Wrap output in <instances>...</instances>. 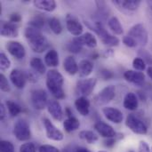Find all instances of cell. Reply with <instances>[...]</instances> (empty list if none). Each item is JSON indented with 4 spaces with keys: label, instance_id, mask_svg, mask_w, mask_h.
Returning a JSON list of instances; mask_svg holds the SVG:
<instances>
[{
    "label": "cell",
    "instance_id": "cell-1",
    "mask_svg": "<svg viewBox=\"0 0 152 152\" xmlns=\"http://www.w3.org/2000/svg\"><path fill=\"white\" fill-rule=\"evenodd\" d=\"M25 37L32 51L42 53L49 48L50 43L48 39L42 34L40 29L28 26L24 30Z\"/></svg>",
    "mask_w": 152,
    "mask_h": 152
},
{
    "label": "cell",
    "instance_id": "cell-2",
    "mask_svg": "<svg viewBox=\"0 0 152 152\" xmlns=\"http://www.w3.org/2000/svg\"><path fill=\"white\" fill-rule=\"evenodd\" d=\"M64 83L63 76L56 69H50L46 73V86L51 94L56 100L65 98V92L62 88Z\"/></svg>",
    "mask_w": 152,
    "mask_h": 152
},
{
    "label": "cell",
    "instance_id": "cell-3",
    "mask_svg": "<svg viewBox=\"0 0 152 152\" xmlns=\"http://www.w3.org/2000/svg\"><path fill=\"white\" fill-rule=\"evenodd\" d=\"M89 28H93L92 30H94L97 33V35L100 37L102 42L105 45L113 47V46H118L119 45V39L117 37L110 34L108 32V30L105 28V27L103 26L102 22L96 21L94 23V27H89Z\"/></svg>",
    "mask_w": 152,
    "mask_h": 152
},
{
    "label": "cell",
    "instance_id": "cell-4",
    "mask_svg": "<svg viewBox=\"0 0 152 152\" xmlns=\"http://www.w3.org/2000/svg\"><path fill=\"white\" fill-rule=\"evenodd\" d=\"M13 134L20 142L28 141L31 137V131L28 123L25 119H18L13 126Z\"/></svg>",
    "mask_w": 152,
    "mask_h": 152
},
{
    "label": "cell",
    "instance_id": "cell-5",
    "mask_svg": "<svg viewBox=\"0 0 152 152\" xmlns=\"http://www.w3.org/2000/svg\"><path fill=\"white\" fill-rule=\"evenodd\" d=\"M128 36L132 37L136 40V42L142 47L145 46L149 42V33L144 24L137 23L134 25L128 31Z\"/></svg>",
    "mask_w": 152,
    "mask_h": 152
},
{
    "label": "cell",
    "instance_id": "cell-6",
    "mask_svg": "<svg viewBox=\"0 0 152 152\" xmlns=\"http://www.w3.org/2000/svg\"><path fill=\"white\" fill-rule=\"evenodd\" d=\"M126 126L134 134L144 135L148 133V126L134 114H129L126 119Z\"/></svg>",
    "mask_w": 152,
    "mask_h": 152
},
{
    "label": "cell",
    "instance_id": "cell-7",
    "mask_svg": "<svg viewBox=\"0 0 152 152\" xmlns=\"http://www.w3.org/2000/svg\"><path fill=\"white\" fill-rule=\"evenodd\" d=\"M30 100L32 106L35 110H43L48 103V97L47 94L43 89H35L31 92Z\"/></svg>",
    "mask_w": 152,
    "mask_h": 152
},
{
    "label": "cell",
    "instance_id": "cell-8",
    "mask_svg": "<svg viewBox=\"0 0 152 152\" xmlns=\"http://www.w3.org/2000/svg\"><path fill=\"white\" fill-rule=\"evenodd\" d=\"M96 85H97L96 78L91 77V78L80 79L77 83L76 91L78 94L81 95V97H86L89 96L94 92Z\"/></svg>",
    "mask_w": 152,
    "mask_h": 152
},
{
    "label": "cell",
    "instance_id": "cell-9",
    "mask_svg": "<svg viewBox=\"0 0 152 152\" xmlns=\"http://www.w3.org/2000/svg\"><path fill=\"white\" fill-rule=\"evenodd\" d=\"M116 96V87L115 86H108L102 89L97 95L94 97V102L101 106L106 105L110 102Z\"/></svg>",
    "mask_w": 152,
    "mask_h": 152
},
{
    "label": "cell",
    "instance_id": "cell-10",
    "mask_svg": "<svg viewBox=\"0 0 152 152\" xmlns=\"http://www.w3.org/2000/svg\"><path fill=\"white\" fill-rule=\"evenodd\" d=\"M44 127L45 129V134L46 137L49 140L54 141V142H61L63 140L64 135L61 130H59L48 118H44L42 119Z\"/></svg>",
    "mask_w": 152,
    "mask_h": 152
},
{
    "label": "cell",
    "instance_id": "cell-11",
    "mask_svg": "<svg viewBox=\"0 0 152 152\" xmlns=\"http://www.w3.org/2000/svg\"><path fill=\"white\" fill-rule=\"evenodd\" d=\"M6 50L17 60H21L26 55V50L22 44L17 41H9L6 43Z\"/></svg>",
    "mask_w": 152,
    "mask_h": 152
},
{
    "label": "cell",
    "instance_id": "cell-12",
    "mask_svg": "<svg viewBox=\"0 0 152 152\" xmlns=\"http://www.w3.org/2000/svg\"><path fill=\"white\" fill-rule=\"evenodd\" d=\"M66 27H67V29L68 31L75 36L76 37H80L82 36V33H83V25L81 24V22L77 19L75 18L74 16H71V15H69L67 17V20H66Z\"/></svg>",
    "mask_w": 152,
    "mask_h": 152
},
{
    "label": "cell",
    "instance_id": "cell-13",
    "mask_svg": "<svg viewBox=\"0 0 152 152\" xmlns=\"http://www.w3.org/2000/svg\"><path fill=\"white\" fill-rule=\"evenodd\" d=\"M10 80L16 88L23 89L26 86L27 76L23 71L18 69H14L10 73Z\"/></svg>",
    "mask_w": 152,
    "mask_h": 152
},
{
    "label": "cell",
    "instance_id": "cell-14",
    "mask_svg": "<svg viewBox=\"0 0 152 152\" xmlns=\"http://www.w3.org/2000/svg\"><path fill=\"white\" fill-rule=\"evenodd\" d=\"M102 113L108 120L115 124H120L124 119V115L122 111L117 108L105 107L102 109Z\"/></svg>",
    "mask_w": 152,
    "mask_h": 152
},
{
    "label": "cell",
    "instance_id": "cell-15",
    "mask_svg": "<svg viewBox=\"0 0 152 152\" xmlns=\"http://www.w3.org/2000/svg\"><path fill=\"white\" fill-rule=\"evenodd\" d=\"M94 129L96 132L103 138H113L117 136V133L113 129L111 126L109 124L103 122V121H98L94 124Z\"/></svg>",
    "mask_w": 152,
    "mask_h": 152
},
{
    "label": "cell",
    "instance_id": "cell-16",
    "mask_svg": "<svg viewBox=\"0 0 152 152\" xmlns=\"http://www.w3.org/2000/svg\"><path fill=\"white\" fill-rule=\"evenodd\" d=\"M124 77L127 82L132 83L137 86H142L145 83V75L141 71L126 70L124 73Z\"/></svg>",
    "mask_w": 152,
    "mask_h": 152
},
{
    "label": "cell",
    "instance_id": "cell-17",
    "mask_svg": "<svg viewBox=\"0 0 152 152\" xmlns=\"http://www.w3.org/2000/svg\"><path fill=\"white\" fill-rule=\"evenodd\" d=\"M47 110L52 118L56 121H61L63 118V110L57 100H49L47 103Z\"/></svg>",
    "mask_w": 152,
    "mask_h": 152
},
{
    "label": "cell",
    "instance_id": "cell-18",
    "mask_svg": "<svg viewBox=\"0 0 152 152\" xmlns=\"http://www.w3.org/2000/svg\"><path fill=\"white\" fill-rule=\"evenodd\" d=\"M0 33L4 37H17L19 36V29L16 24L11 21H3Z\"/></svg>",
    "mask_w": 152,
    "mask_h": 152
},
{
    "label": "cell",
    "instance_id": "cell-19",
    "mask_svg": "<svg viewBox=\"0 0 152 152\" xmlns=\"http://www.w3.org/2000/svg\"><path fill=\"white\" fill-rule=\"evenodd\" d=\"M123 106L125 109L130 110V111H134L138 109L139 106V101L138 97L134 93H127L124 98L123 102Z\"/></svg>",
    "mask_w": 152,
    "mask_h": 152
},
{
    "label": "cell",
    "instance_id": "cell-20",
    "mask_svg": "<svg viewBox=\"0 0 152 152\" xmlns=\"http://www.w3.org/2000/svg\"><path fill=\"white\" fill-rule=\"evenodd\" d=\"M113 3L124 10L134 12L139 8L142 2L141 0H115L113 1Z\"/></svg>",
    "mask_w": 152,
    "mask_h": 152
},
{
    "label": "cell",
    "instance_id": "cell-21",
    "mask_svg": "<svg viewBox=\"0 0 152 152\" xmlns=\"http://www.w3.org/2000/svg\"><path fill=\"white\" fill-rule=\"evenodd\" d=\"M75 107L82 116H87L90 111V102L86 97H79L75 101Z\"/></svg>",
    "mask_w": 152,
    "mask_h": 152
},
{
    "label": "cell",
    "instance_id": "cell-22",
    "mask_svg": "<svg viewBox=\"0 0 152 152\" xmlns=\"http://www.w3.org/2000/svg\"><path fill=\"white\" fill-rule=\"evenodd\" d=\"M94 70V63L89 60H82L78 63V73L81 77H87Z\"/></svg>",
    "mask_w": 152,
    "mask_h": 152
},
{
    "label": "cell",
    "instance_id": "cell-23",
    "mask_svg": "<svg viewBox=\"0 0 152 152\" xmlns=\"http://www.w3.org/2000/svg\"><path fill=\"white\" fill-rule=\"evenodd\" d=\"M63 68H64L65 71L71 76H74L77 73H78V64L77 63V61L73 56H68L64 60Z\"/></svg>",
    "mask_w": 152,
    "mask_h": 152
},
{
    "label": "cell",
    "instance_id": "cell-24",
    "mask_svg": "<svg viewBox=\"0 0 152 152\" xmlns=\"http://www.w3.org/2000/svg\"><path fill=\"white\" fill-rule=\"evenodd\" d=\"M33 4L36 8L45 12H53L57 6L54 0H35L33 1Z\"/></svg>",
    "mask_w": 152,
    "mask_h": 152
},
{
    "label": "cell",
    "instance_id": "cell-25",
    "mask_svg": "<svg viewBox=\"0 0 152 152\" xmlns=\"http://www.w3.org/2000/svg\"><path fill=\"white\" fill-rule=\"evenodd\" d=\"M78 39L83 46H87L89 48H95L97 46V39L91 32L83 34L82 36L78 37Z\"/></svg>",
    "mask_w": 152,
    "mask_h": 152
},
{
    "label": "cell",
    "instance_id": "cell-26",
    "mask_svg": "<svg viewBox=\"0 0 152 152\" xmlns=\"http://www.w3.org/2000/svg\"><path fill=\"white\" fill-rule=\"evenodd\" d=\"M45 63L48 67H57L59 65V54L54 49L49 50L45 55Z\"/></svg>",
    "mask_w": 152,
    "mask_h": 152
},
{
    "label": "cell",
    "instance_id": "cell-27",
    "mask_svg": "<svg viewBox=\"0 0 152 152\" xmlns=\"http://www.w3.org/2000/svg\"><path fill=\"white\" fill-rule=\"evenodd\" d=\"M79 126H80V122L74 116L68 118L63 122V127L67 133H72V132L77 130L79 128Z\"/></svg>",
    "mask_w": 152,
    "mask_h": 152
},
{
    "label": "cell",
    "instance_id": "cell-28",
    "mask_svg": "<svg viewBox=\"0 0 152 152\" xmlns=\"http://www.w3.org/2000/svg\"><path fill=\"white\" fill-rule=\"evenodd\" d=\"M30 67L32 68V69L37 73V74H40V75H43L45 73V63H44V61L40 59V58H37V57H33L31 60H30Z\"/></svg>",
    "mask_w": 152,
    "mask_h": 152
},
{
    "label": "cell",
    "instance_id": "cell-29",
    "mask_svg": "<svg viewBox=\"0 0 152 152\" xmlns=\"http://www.w3.org/2000/svg\"><path fill=\"white\" fill-rule=\"evenodd\" d=\"M108 26L117 35H122L124 33L123 26H122L120 20L116 16H112V17H110L109 19V20H108Z\"/></svg>",
    "mask_w": 152,
    "mask_h": 152
},
{
    "label": "cell",
    "instance_id": "cell-30",
    "mask_svg": "<svg viewBox=\"0 0 152 152\" xmlns=\"http://www.w3.org/2000/svg\"><path fill=\"white\" fill-rule=\"evenodd\" d=\"M79 137L89 144H94L96 142H98V136L93 131L83 130L79 133Z\"/></svg>",
    "mask_w": 152,
    "mask_h": 152
},
{
    "label": "cell",
    "instance_id": "cell-31",
    "mask_svg": "<svg viewBox=\"0 0 152 152\" xmlns=\"http://www.w3.org/2000/svg\"><path fill=\"white\" fill-rule=\"evenodd\" d=\"M66 48H67V50L69 53H79L82 51V49H83V45L80 43V41L78 39V37H74L69 43L67 44Z\"/></svg>",
    "mask_w": 152,
    "mask_h": 152
},
{
    "label": "cell",
    "instance_id": "cell-32",
    "mask_svg": "<svg viewBox=\"0 0 152 152\" xmlns=\"http://www.w3.org/2000/svg\"><path fill=\"white\" fill-rule=\"evenodd\" d=\"M45 24V19L42 14H38L34 16L29 21H28V26L33 27L37 29H41Z\"/></svg>",
    "mask_w": 152,
    "mask_h": 152
},
{
    "label": "cell",
    "instance_id": "cell-33",
    "mask_svg": "<svg viewBox=\"0 0 152 152\" xmlns=\"http://www.w3.org/2000/svg\"><path fill=\"white\" fill-rule=\"evenodd\" d=\"M48 23H49V27H50L51 30L55 35H60L62 32V25L59 19L53 17V18L49 19Z\"/></svg>",
    "mask_w": 152,
    "mask_h": 152
},
{
    "label": "cell",
    "instance_id": "cell-34",
    "mask_svg": "<svg viewBox=\"0 0 152 152\" xmlns=\"http://www.w3.org/2000/svg\"><path fill=\"white\" fill-rule=\"evenodd\" d=\"M5 106L12 117H16L21 112V108L20 107V105L13 101H7L5 102Z\"/></svg>",
    "mask_w": 152,
    "mask_h": 152
},
{
    "label": "cell",
    "instance_id": "cell-35",
    "mask_svg": "<svg viewBox=\"0 0 152 152\" xmlns=\"http://www.w3.org/2000/svg\"><path fill=\"white\" fill-rule=\"evenodd\" d=\"M137 54L138 57L142 58L147 65H150V67H152V54L148 50L142 47L137 51Z\"/></svg>",
    "mask_w": 152,
    "mask_h": 152
},
{
    "label": "cell",
    "instance_id": "cell-36",
    "mask_svg": "<svg viewBox=\"0 0 152 152\" xmlns=\"http://www.w3.org/2000/svg\"><path fill=\"white\" fill-rule=\"evenodd\" d=\"M11 67V61L4 53H0V69L2 72L6 71Z\"/></svg>",
    "mask_w": 152,
    "mask_h": 152
},
{
    "label": "cell",
    "instance_id": "cell-37",
    "mask_svg": "<svg viewBox=\"0 0 152 152\" xmlns=\"http://www.w3.org/2000/svg\"><path fill=\"white\" fill-rule=\"evenodd\" d=\"M133 67L136 71H144L146 69V63L140 57H135L133 61Z\"/></svg>",
    "mask_w": 152,
    "mask_h": 152
},
{
    "label": "cell",
    "instance_id": "cell-38",
    "mask_svg": "<svg viewBox=\"0 0 152 152\" xmlns=\"http://www.w3.org/2000/svg\"><path fill=\"white\" fill-rule=\"evenodd\" d=\"M0 152H14V146L11 142L3 140L0 142Z\"/></svg>",
    "mask_w": 152,
    "mask_h": 152
},
{
    "label": "cell",
    "instance_id": "cell-39",
    "mask_svg": "<svg viewBox=\"0 0 152 152\" xmlns=\"http://www.w3.org/2000/svg\"><path fill=\"white\" fill-rule=\"evenodd\" d=\"M0 89H1V91H3L4 93L9 92L11 90L9 82L4 74H0Z\"/></svg>",
    "mask_w": 152,
    "mask_h": 152
},
{
    "label": "cell",
    "instance_id": "cell-40",
    "mask_svg": "<svg viewBox=\"0 0 152 152\" xmlns=\"http://www.w3.org/2000/svg\"><path fill=\"white\" fill-rule=\"evenodd\" d=\"M122 41H123V44H124L126 46L130 47V48H134V47H136L137 45H138V43L136 42V40H135L134 38H133L132 37L128 36V35H127V36H125V37H123Z\"/></svg>",
    "mask_w": 152,
    "mask_h": 152
},
{
    "label": "cell",
    "instance_id": "cell-41",
    "mask_svg": "<svg viewBox=\"0 0 152 152\" xmlns=\"http://www.w3.org/2000/svg\"><path fill=\"white\" fill-rule=\"evenodd\" d=\"M20 152H37L36 146L32 142H26L23 143L20 147Z\"/></svg>",
    "mask_w": 152,
    "mask_h": 152
},
{
    "label": "cell",
    "instance_id": "cell-42",
    "mask_svg": "<svg viewBox=\"0 0 152 152\" xmlns=\"http://www.w3.org/2000/svg\"><path fill=\"white\" fill-rule=\"evenodd\" d=\"M100 76L104 80H109L114 77V73L108 69H102L100 70Z\"/></svg>",
    "mask_w": 152,
    "mask_h": 152
},
{
    "label": "cell",
    "instance_id": "cell-43",
    "mask_svg": "<svg viewBox=\"0 0 152 152\" xmlns=\"http://www.w3.org/2000/svg\"><path fill=\"white\" fill-rule=\"evenodd\" d=\"M38 152H60V151H59V149H57L54 146L45 144V145H42L39 147Z\"/></svg>",
    "mask_w": 152,
    "mask_h": 152
},
{
    "label": "cell",
    "instance_id": "cell-44",
    "mask_svg": "<svg viewBox=\"0 0 152 152\" xmlns=\"http://www.w3.org/2000/svg\"><path fill=\"white\" fill-rule=\"evenodd\" d=\"M138 152H151V150L145 141H141L138 147Z\"/></svg>",
    "mask_w": 152,
    "mask_h": 152
},
{
    "label": "cell",
    "instance_id": "cell-45",
    "mask_svg": "<svg viewBox=\"0 0 152 152\" xmlns=\"http://www.w3.org/2000/svg\"><path fill=\"white\" fill-rule=\"evenodd\" d=\"M21 19H22L21 16H20L19 13H17V12H13V13H12V14L9 16V21H11V22H12V23H14V24L20 22V21L21 20Z\"/></svg>",
    "mask_w": 152,
    "mask_h": 152
},
{
    "label": "cell",
    "instance_id": "cell-46",
    "mask_svg": "<svg viewBox=\"0 0 152 152\" xmlns=\"http://www.w3.org/2000/svg\"><path fill=\"white\" fill-rule=\"evenodd\" d=\"M35 73H36V72H31V71H28V73H26L27 79L29 80L31 83H36V82H37V80H38V77H37V76Z\"/></svg>",
    "mask_w": 152,
    "mask_h": 152
},
{
    "label": "cell",
    "instance_id": "cell-47",
    "mask_svg": "<svg viewBox=\"0 0 152 152\" xmlns=\"http://www.w3.org/2000/svg\"><path fill=\"white\" fill-rule=\"evenodd\" d=\"M118 139V136L113 137V138H108L105 142H104V145L108 148H112L115 144H116V141Z\"/></svg>",
    "mask_w": 152,
    "mask_h": 152
},
{
    "label": "cell",
    "instance_id": "cell-48",
    "mask_svg": "<svg viewBox=\"0 0 152 152\" xmlns=\"http://www.w3.org/2000/svg\"><path fill=\"white\" fill-rule=\"evenodd\" d=\"M6 110H7V109H6L5 104L1 103L0 104V119L1 120H4L6 118V114H7Z\"/></svg>",
    "mask_w": 152,
    "mask_h": 152
},
{
    "label": "cell",
    "instance_id": "cell-49",
    "mask_svg": "<svg viewBox=\"0 0 152 152\" xmlns=\"http://www.w3.org/2000/svg\"><path fill=\"white\" fill-rule=\"evenodd\" d=\"M114 55V51L110 48V49H107L104 53H103V57L105 58H111Z\"/></svg>",
    "mask_w": 152,
    "mask_h": 152
},
{
    "label": "cell",
    "instance_id": "cell-50",
    "mask_svg": "<svg viewBox=\"0 0 152 152\" xmlns=\"http://www.w3.org/2000/svg\"><path fill=\"white\" fill-rule=\"evenodd\" d=\"M73 152H91L88 149H86V148H83V147H78V148H77V149H75L74 150V151Z\"/></svg>",
    "mask_w": 152,
    "mask_h": 152
},
{
    "label": "cell",
    "instance_id": "cell-51",
    "mask_svg": "<svg viewBox=\"0 0 152 152\" xmlns=\"http://www.w3.org/2000/svg\"><path fill=\"white\" fill-rule=\"evenodd\" d=\"M147 75L149 76V77L152 80V67H149L147 69Z\"/></svg>",
    "mask_w": 152,
    "mask_h": 152
},
{
    "label": "cell",
    "instance_id": "cell-52",
    "mask_svg": "<svg viewBox=\"0 0 152 152\" xmlns=\"http://www.w3.org/2000/svg\"><path fill=\"white\" fill-rule=\"evenodd\" d=\"M65 113L67 114L68 118H69V117H72V116H73V115H72V112L70 111V110H69V108H67V109H66V111H65Z\"/></svg>",
    "mask_w": 152,
    "mask_h": 152
},
{
    "label": "cell",
    "instance_id": "cell-53",
    "mask_svg": "<svg viewBox=\"0 0 152 152\" xmlns=\"http://www.w3.org/2000/svg\"><path fill=\"white\" fill-rule=\"evenodd\" d=\"M147 5L151 10H152V1H147Z\"/></svg>",
    "mask_w": 152,
    "mask_h": 152
},
{
    "label": "cell",
    "instance_id": "cell-54",
    "mask_svg": "<svg viewBox=\"0 0 152 152\" xmlns=\"http://www.w3.org/2000/svg\"><path fill=\"white\" fill-rule=\"evenodd\" d=\"M98 152H108V151H100Z\"/></svg>",
    "mask_w": 152,
    "mask_h": 152
},
{
    "label": "cell",
    "instance_id": "cell-55",
    "mask_svg": "<svg viewBox=\"0 0 152 152\" xmlns=\"http://www.w3.org/2000/svg\"><path fill=\"white\" fill-rule=\"evenodd\" d=\"M128 152H134V151H129Z\"/></svg>",
    "mask_w": 152,
    "mask_h": 152
},
{
    "label": "cell",
    "instance_id": "cell-56",
    "mask_svg": "<svg viewBox=\"0 0 152 152\" xmlns=\"http://www.w3.org/2000/svg\"><path fill=\"white\" fill-rule=\"evenodd\" d=\"M64 152H69V151H64Z\"/></svg>",
    "mask_w": 152,
    "mask_h": 152
},
{
    "label": "cell",
    "instance_id": "cell-57",
    "mask_svg": "<svg viewBox=\"0 0 152 152\" xmlns=\"http://www.w3.org/2000/svg\"><path fill=\"white\" fill-rule=\"evenodd\" d=\"M151 152H152V147H151Z\"/></svg>",
    "mask_w": 152,
    "mask_h": 152
}]
</instances>
